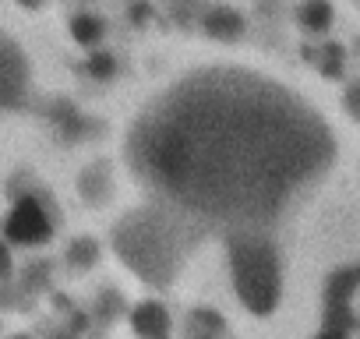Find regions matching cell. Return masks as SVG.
I'll return each instance as SVG.
<instances>
[{"label": "cell", "mask_w": 360, "mask_h": 339, "mask_svg": "<svg viewBox=\"0 0 360 339\" xmlns=\"http://www.w3.org/2000/svg\"><path fill=\"white\" fill-rule=\"evenodd\" d=\"M349 138L339 85L244 43H202L131 85L113 162L141 202L248 241L335 184Z\"/></svg>", "instance_id": "obj_1"}, {"label": "cell", "mask_w": 360, "mask_h": 339, "mask_svg": "<svg viewBox=\"0 0 360 339\" xmlns=\"http://www.w3.org/2000/svg\"><path fill=\"white\" fill-rule=\"evenodd\" d=\"M180 223L176 216L162 212L159 205L141 202L134 212H127L117 223L113 248L120 262L138 272L148 286H169L184 265V248H180Z\"/></svg>", "instance_id": "obj_2"}, {"label": "cell", "mask_w": 360, "mask_h": 339, "mask_svg": "<svg viewBox=\"0 0 360 339\" xmlns=\"http://www.w3.org/2000/svg\"><path fill=\"white\" fill-rule=\"evenodd\" d=\"M43 57L22 22L0 15V127L22 120L43 89Z\"/></svg>", "instance_id": "obj_3"}, {"label": "cell", "mask_w": 360, "mask_h": 339, "mask_svg": "<svg viewBox=\"0 0 360 339\" xmlns=\"http://www.w3.org/2000/svg\"><path fill=\"white\" fill-rule=\"evenodd\" d=\"M131 325L141 339H169V314L159 300H141L131 307Z\"/></svg>", "instance_id": "obj_4"}, {"label": "cell", "mask_w": 360, "mask_h": 339, "mask_svg": "<svg viewBox=\"0 0 360 339\" xmlns=\"http://www.w3.org/2000/svg\"><path fill=\"white\" fill-rule=\"evenodd\" d=\"M96 262H99V244H96V241L82 237V241H75V244L68 248V265H71L75 272H85V269H92Z\"/></svg>", "instance_id": "obj_5"}, {"label": "cell", "mask_w": 360, "mask_h": 339, "mask_svg": "<svg viewBox=\"0 0 360 339\" xmlns=\"http://www.w3.org/2000/svg\"><path fill=\"white\" fill-rule=\"evenodd\" d=\"M8 269H11V258H8V251H4V248H0V279L8 276Z\"/></svg>", "instance_id": "obj_6"}, {"label": "cell", "mask_w": 360, "mask_h": 339, "mask_svg": "<svg viewBox=\"0 0 360 339\" xmlns=\"http://www.w3.org/2000/svg\"><path fill=\"white\" fill-rule=\"evenodd\" d=\"M15 339H29V335H15Z\"/></svg>", "instance_id": "obj_7"}]
</instances>
